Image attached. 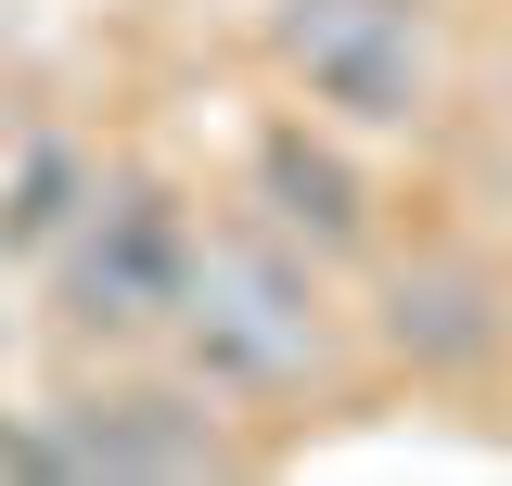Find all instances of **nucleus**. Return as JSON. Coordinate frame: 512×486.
Returning a JSON list of instances; mask_svg holds the SVG:
<instances>
[{
    "instance_id": "nucleus-3",
    "label": "nucleus",
    "mask_w": 512,
    "mask_h": 486,
    "mask_svg": "<svg viewBox=\"0 0 512 486\" xmlns=\"http://www.w3.org/2000/svg\"><path fill=\"white\" fill-rule=\"evenodd\" d=\"M372 371L436 410H512V256L474 231H410L359 269Z\"/></svg>"
},
{
    "instance_id": "nucleus-4",
    "label": "nucleus",
    "mask_w": 512,
    "mask_h": 486,
    "mask_svg": "<svg viewBox=\"0 0 512 486\" xmlns=\"http://www.w3.org/2000/svg\"><path fill=\"white\" fill-rule=\"evenodd\" d=\"M256 77L359 141H423L448 116V0H256Z\"/></svg>"
},
{
    "instance_id": "nucleus-1",
    "label": "nucleus",
    "mask_w": 512,
    "mask_h": 486,
    "mask_svg": "<svg viewBox=\"0 0 512 486\" xmlns=\"http://www.w3.org/2000/svg\"><path fill=\"white\" fill-rule=\"evenodd\" d=\"M167 359L231 397L269 448L308 423H346L372 397V333H359V269L308 256L295 231H269L244 192H205V256H192V295H180V333Z\"/></svg>"
},
{
    "instance_id": "nucleus-9",
    "label": "nucleus",
    "mask_w": 512,
    "mask_h": 486,
    "mask_svg": "<svg viewBox=\"0 0 512 486\" xmlns=\"http://www.w3.org/2000/svg\"><path fill=\"white\" fill-rule=\"evenodd\" d=\"M0 141H13V103H0Z\"/></svg>"
},
{
    "instance_id": "nucleus-5",
    "label": "nucleus",
    "mask_w": 512,
    "mask_h": 486,
    "mask_svg": "<svg viewBox=\"0 0 512 486\" xmlns=\"http://www.w3.org/2000/svg\"><path fill=\"white\" fill-rule=\"evenodd\" d=\"M39 435H52V474H256L269 461V435L231 397H205L167 346L64 359L39 397Z\"/></svg>"
},
{
    "instance_id": "nucleus-8",
    "label": "nucleus",
    "mask_w": 512,
    "mask_h": 486,
    "mask_svg": "<svg viewBox=\"0 0 512 486\" xmlns=\"http://www.w3.org/2000/svg\"><path fill=\"white\" fill-rule=\"evenodd\" d=\"M0 474H52V435H39V410H13V397H0Z\"/></svg>"
},
{
    "instance_id": "nucleus-6",
    "label": "nucleus",
    "mask_w": 512,
    "mask_h": 486,
    "mask_svg": "<svg viewBox=\"0 0 512 486\" xmlns=\"http://www.w3.org/2000/svg\"><path fill=\"white\" fill-rule=\"evenodd\" d=\"M384 141H359V128H333L320 103H295V90H269L244 116V141H231V192H244L269 231H295L308 256H333V269H372L384 243H397V205H384Z\"/></svg>"
},
{
    "instance_id": "nucleus-7",
    "label": "nucleus",
    "mask_w": 512,
    "mask_h": 486,
    "mask_svg": "<svg viewBox=\"0 0 512 486\" xmlns=\"http://www.w3.org/2000/svg\"><path fill=\"white\" fill-rule=\"evenodd\" d=\"M90 192H103V141H77V128H52V116H13V141H0V269L26 282V269L77 231Z\"/></svg>"
},
{
    "instance_id": "nucleus-2",
    "label": "nucleus",
    "mask_w": 512,
    "mask_h": 486,
    "mask_svg": "<svg viewBox=\"0 0 512 486\" xmlns=\"http://www.w3.org/2000/svg\"><path fill=\"white\" fill-rule=\"evenodd\" d=\"M192 256H205V192L154 154H103V192L77 205V231L26 269V307L52 333V359H141L180 333Z\"/></svg>"
}]
</instances>
